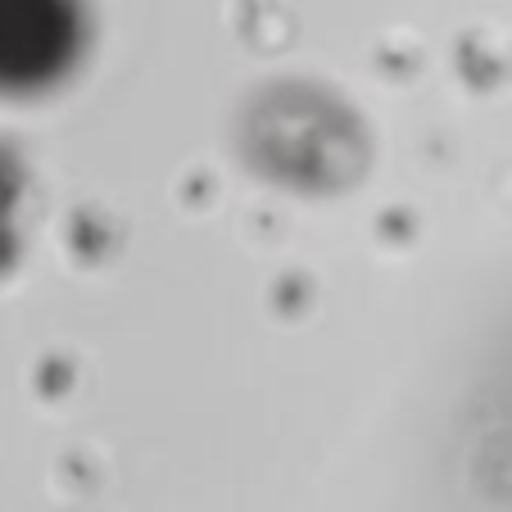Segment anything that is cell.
Instances as JSON below:
<instances>
[{
	"label": "cell",
	"instance_id": "obj_1",
	"mask_svg": "<svg viewBox=\"0 0 512 512\" xmlns=\"http://www.w3.org/2000/svg\"><path fill=\"white\" fill-rule=\"evenodd\" d=\"M82 50L78 0H0V91H41Z\"/></svg>",
	"mask_w": 512,
	"mask_h": 512
}]
</instances>
